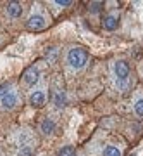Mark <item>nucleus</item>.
Instances as JSON below:
<instances>
[{
  "label": "nucleus",
  "mask_w": 143,
  "mask_h": 156,
  "mask_svg": "<svg viewBox=\"0 0 143 156\" xmlns=\"http://www.w3.org/2000/svg\"><path fill=\"white\" fill-rule=\"evenodd\" d=\"M67 66L72 68V69H83V68L86 66V62H88V52L83 49V47H72L69 49L67 52Z\"/></svg>",
  "instance_id": "f257e3e1"
},
{
  "label": "nucleus",
  "mask_w": 143,
  "mask_h": 156,
  "mask_svg": "<svg viewBox=\"0 0 143 156\" xmlns=\"http://www.w3.org/2000/svg\"><path fill=\"white\" fill-rule=\"evenodd\" d=\"M114 76L117 80V85L124 89L129 80V66L126 61H116L114 62Z\"/></svg>",
  "instance_id": "f03ea898"
},
{
  "label": "nucleus",
  "mask_w": 143,
  "mask_h": 156,
  "mask_svg": "<svg viewBox=\"0 0 143 156\" xmlns=\"http://www.w3.org/2000/svg\"><path fill=\"white\" fill-rule=\"evenodd\" d=\"M48 24V21H47V17H45V14H42V12H35L29 16V19H28L26 26L28 30H31V31H40V30H43L45 26Z\"/></svg>",
  "instance_id": "7ed1b4c3"
},
{
  "label": "nucleus",
  "mask_w": 143,
  "mask_h": 156,
  "mask_svg": "<svg viewBox=\"0 0 143 156\" xmlns=\"http://www.w3.org/2000/svg\"><path fill=\"white\" fill-rule=\"evenodd\" d=\"M0 104L4 109H14V108L19 104V94H17L16 90H9L5 95H2L0 97Z\"/></svg>",
  "instance_id": "20e7f679"
},
{
  "label": "nucleus",
  "mask_w": 143,
  "mask_h": 156,
  "mask_svg": "<svg viewBox=\"0 0 143 156\" xmlns=\"http://www.w3.org/2000/svg\"><path fill=\"white\" fill-rule=\"evenodd\" d=\"M22 80H24V83H26L28 87H33V85L40 80V68L38 66H29L26 71H24V75H22Z\"/></svg>",
  "instance_id": "39448f33"
},
{
  "label": "nucleus",
  "mask_w": 143,
  "mask_h": 156,
  "mask_svg": "<svg viewBox=\"0 0 143 156\" xmlns=\"http://www.w3.org/2000/svg\"><path fill=\"white\" fill-rule=\"evenodd\" d=\"M47 102V94H45L43 89H38L35 90V92H31V95H29V104L33 108H42Z\"/></svg>",
  "instance_id": "423d86ee"
},
{
  "label": "nucleus",
  "mask_w": 143,
  "mask_h": 156,
  "mask_svg": "<svg viewBox=\"0 0 143 156\" xmlns=\"http://www.w3.org/2000/svg\"><path fill=\"white\" fill-rule=\"evenodd\" d=\"M7 12H9V16L17 19V17L22 16V5L19 2H9L7 4Z\"/></svg>",
  "instance_id": "0eeeda50"
},
{
  "label": "nucleus",
  "mask_w": 143,
  "mask_h": 156,
  "mask_svg": "<svg viewBox=\"0 0 143 156\" xmlns=\"http://www.w3.org/2000/svg\"><path fill=\"white\" fill-rule=\"evenodd\" d=\"M54 104L57 108H64L66 106V92L61 89H57L54 92Z\"/></svg>",
  "instance_id": "6e6552de"
},
{
  "label": "nucleus",
  "mask_w": 143,
  "mask_h": 156,
  "mask_svg": "<svg viewBox=\"0 0 143 156\" xmlns=\"http://www.w3.org/2000/svg\"><path fill=\"white\" fill-rule=\"evenodd\" d=\"M55 130V122L52 120V118H45L43 122H42V132H43L45 135L52 134Z\"/></svg>",
  "instance_id": "1a4fd4ad"
},
{
  "label": "nucleus",
  "mask_w": 143,
  "mask_h": 156,
  "mask_svg": "<svg viewBox=\"0 0 143 156\" xmlns=\"http://www.w3.org/2000/svg\"><path fill=\"white\" fill-rule=\"evenodd\" d=\"M104 28L109 30V31H112V30L117 28V17L116 16H107L104 19Z\"/></svg>",
  "instance_id": "9d476101"
},
{
  "label": "nucleus",
  "mask_w": 143,
  "mask_h": 156,
  "mask_svg": "<svg viewBox=\"0 0 143 156\" xmlns=\"http://www.w3.org/2000/svg\"><path fill=\"white\" fill-rule=\"evenodd\" d=\"M35 151L33 147L29 144H24V146H19V153H17V156H33Z\"/></svg>",
  "instance_id": "9b49d317"
},
{
  "label": "nucleus",
  "mask_w": 143,
  "mask_h": 156,
  "mask_svg": "<svg viewBox=\"0 0 143 156\" xmlns=\"http://www.w3.org/2000/svg\"><path fill=\"white\" fill-rule=\"evenodd\" d=\"M59 156H76V151L72 146H64L61 151H59Z\"/></svg>",
  "instance_id": "f8f14e48"
},
{
  "label": "nucleus",
  "mask_w": 143,
  "mask_h": 156,
  "mask_svg": "<svg viewBox=\"0 0 143 156\" xmlns=\"http://www.w3.org/2000/svg\"><path fill=\"white\" fill-rule=\"evenodd\" d=\"M104 156H121V151L114 147V146H107L104 151Z\"/></svg>",
  "instance_id": "ddd939ff"
},
{
  "label": "nucleus",
  "mask_w": 143,
  "mask_h": 156,
  "mask_svg": "<svg viewBox=\"0 0 143 156\" xmlns=\"http://www.w3.org/2000/svg\"><path fill=\"white\" fill-rule=\"evenodd\" d=\"M135 111H136L138 116H141V118H143V97L136 99V102H135Z\"/></svg>",
  "instance_id": "4468645a"
},
{
  "label": "nucleus",
  "mask_w": 143,
  "mask_h": 156,
  "mask_svg": "<svg viewBox=\"0 0 143 156\" xmlns=\"http://www.w3.org/2000/svg\"><path fill=\"white\" fill-rule=\"evenodd\" d=\"M9 90H11V85H9V83H0V97H2V95H5Z\"/></svg>",
  "instance_id": "2eb2a0df"
},
{
  "label": "nucleus",
  "mask_w": 143,
  "mask_h": 156,
  "mask_svg": "<svg viewBox=\"0 0 143 156\" xmlns=\"http://www.w3.org/2000/svg\"><path fill=\"white\" fill-rule=\"evenodd\" d=\"M55 4H57V5H62V7H67V5H71L72 2L71 0H57Z\"/></svg>",
  "instance_id": "dca6fc26"
},
{
  "label": "nucleus",
  "mask_w": 143,
  "mask_h": 156,
  "mask_svg": "<svg viewBox=\"0 0 143 156\" xmlns=\"http://www.w3.org/2000/svg\"><path fill=\"white\" fill-rule=\"evenodd\" d=\"M100 5H102L100 2H95V4H91V7H93V11H98V9H100Z\"/></svg>",
  "instance_id": "f3484780"
},
{
  "label": "nucleus",
  "mask_w": 143,
  "mask_h": 156,
  "mask_svg": "<svg viewBox=\"0 0 143 156\" xmlns=\"http://www.w3.org/2000/svg\"><path fill=\"white\" fill-rule=\"evenodd\" d=\"M129 156H136V153H133V154H129Z\"/></svg>",
  "instance_id": "a211bd4d"
}]
</instances>
